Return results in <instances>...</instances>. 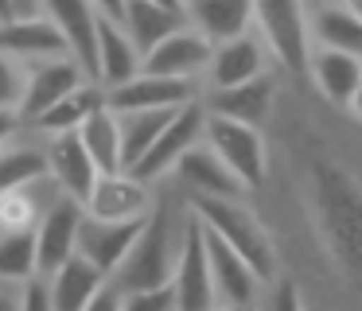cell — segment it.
<instances>
[{
  "instance_id": "cell-27",
  "label": "cell",
  "mask_w": 362,
  "mask_h": 311,
  "mask_svg": "<svg viewBox=\"0 0 362 311\" xmlns=\"http://www.w3.org/2000/svg\"><path fill=\"white\" fill-rule=\"evenodd\" d=\"M98 105H105V86L102 82H98V86L82 82L78 90H71L66 98H59L51 109H43L32 124L40 132H47V136H51V132H71V129H78V124L86 121Z\"/></svg>"
},
{
  "instance_id": "cell-8",
  "label": "cell",
  "mask_w": 362,
  "mask_h": 311,
  "mask_svg": "<svg viewBox=\"0 0 362 311\" xmlns=\"http://www.w3.org/2000/svg\"><path fill=\"white\" fill-rule=\"evenodd\" d=\"M86 218V206L71 194L55 199L35 222V272L51 276L66 257L78 249V225Z\"/></svg>"
},
{
  "instance_id": "cell-25",
  "label": "cell",
  "mask_w": 362,
  "mask_h": 311,
  "mask_svg": "<svg viewBox=\"0 0 362 311\" xmlns=\"http://www.w3.org/2000/svg\"><path fill=\"white\" fill-rule=\"evenodd\" d=\"M78 136L86 144V152L94 156L98 171H125V163H121V117H117V109L98 105L78 124Z\"/></svg>"
},
{
  "instance_id": "cell-15",
  "label": "cell",
  "mask_w": 362,
  "mask_h": 311,
  "mask_svg": "<svg viewBox=\"0 0 362 311\" xmlns=\"http://www.w3.org/2000/svg\"><path fill=\"white\" fill-rule=\"evenodd\" d=\"M82 82H90V74L71 59V54L35 62V66L28 70V90H24V101H20V117H24V121H35L43 109H51L59 98L78 90Z\"/></svg>"
},
{
  "instance_id": "cell-17",
  "label": "cell",
  "mask_w": 362,
  "mask_h": 311,
  "mask_svg": "<svg viewBox=\"0 0 362 311\" xmlns=\"http://www.w3.org/2000/svg\"><path fill=\"white\" fill-rule=\"evenodd\" d=\"M144 218H133V222H105V218H82L78 225V253L90 257L105 276L121 269V261L129 257L136 233H141Z\"/></svg>"
},
{
  "instance_id": "cell-2",
  "label": "cell",
  "mask_w": 362,
  "mask_h": 311,
  "mask_svg": "<svg viewBox=\"0 0 362 311\" xmlns=\"http://www.w3.org/2000/svg\"><path fill=\"white\" fill-rule=\"evenodd\" d=\"M183 230H187V222L180 225V233L172 230L168 206L148 210V218H144V225H141V233H136L129 257L121 261V269L113 272V284H117L121 292H133V288H148V284L172 280L175 257H180V245H183Z\"/></svg>"
},
{
  "instance_id": "cell-3",
  "label": "cell",
  "mask_w": 362,
  "mask_h": 311,
  "mask_svg": "<svg viewBox=\"0 0 362 311\" xmlns=\"http://www.w3.org/2000/svg\"><path fill=\"white\" fill-rule=\"evenodd\" d=\"M253 28L288 74H304L308 54H312L304 0H253Z\"/></svg>"
},
{
  "instance_id": "cell-35",
  "label": "cell",
  "mask_w": 362,
  "mask_h": 311,
  "mask_svg": "<svg viewBox=\"0 0 362 311\" xmlns=\"http://www.w3.org/2000/svg\"><path fill=\"white\" fill-rule=\"evenodd\" d=\"M20 121H24V117H20L16 109H0V148H4L12 136H16Z\"/></svg>"
},
{
  "instance_id": "cell-16",
  "label": "cell",
  "mask_w": 362,
  "mask_h": 311,
  "mask_svg": "<svg viewBox=\"0 0 362 311\" xmlns=\"http://www.w3.org/2000/svg\"><path fill=\"white\" fill-rule=\"evenodd\" d=\"M172 175L191 191V199H199V194H226V199H242V194H245L242 179H238L234 171L214 156V148L206 144V140H199L195 148H187V152L175 160Z\"/></svg>"
},
{
  "instance_id": "cell-11",
  "label": "cell",
  "mask_w": 362,
  "mask_h": 311,
  "mask_svg": "<svg viewBox=\"0 0 362 311\" xmlns=\"http://www.w3.org/2000/svg\"><path fill=\"white\" fill-rule=\"evenodd\" d=\"M211 54H214V43L203 35L199 28L183 23L175 28L172 35H164L152 51H144V62L141 70L148 74H168V78H203L206 66H211Z\"/></svg>"
},
{
  "instance_id": "cell-5",
  "label": "cell",
  "mask_w": 362,
  "mask_h": 311,
  "mask_svg": "<svg viewBox=\"0 0 362 311\" xmlns=\"http://www.w3.org/2000/svg\"><path fill=\"white\" fill-rule=\"evenodd\" d=\"M203 124H206V105L199 98L187 101V105H180L172 113V121L164 124V132L152 140V148L129 171H133V175H141V179H148V183L172 175L175 160H180L187 148H195L199 140H203Z\"/></svg>"
},
{
  "instance_id": "cell-42",
  "label": "cell",
  "mask_w": 362,
  "mask_h": 311,
  "mask_svg": "<svg viewBox=\"0 0 362 311\" xmlns=\"http://www.w3.org/2000/svg\"><path fill=\"white\" fill-rule=\"evenodd\" d=\"M346 4H351V12H354V16H358V20H362V0H346Z\"/></svg>"
},
{
  "instance_id": "cell-32",
  "label": "cell",
  "mask_w": 362,
  "mask_h": 311,
  "mask_svg": "<svg viewBox=\"0 0 362 311\" xmlns=\"http://www.w3.org/2000/svg\"><path fill=\"white\" fill-rule=\"evenodd\" d=\"M28 70H32L28 62L0 51V109H16L20 113V101H24V90H28Z\"/></svg>"
},
{
  "instance_id": "cell-29",
  "label": "cell",
  "mask_w": 362,
  "mask_h": 311,
  "mask_svg": "<svg viewBox=\"0 0 362 311\" xmlns=\"http://www.w3.org/2000/svg\"><path fill=\"white\" fill-rule=\"evenodd\" d=\"M35 272V230H0V280L20 284Z\"/></svg>"
},
{
  "instance_id": "cell-38",
  "label": "cell",
  "mask_w": 362,
  "mask_h": 311,
  "mask_svg": "<svg viewBox=\"0 0 362 311\" xmlns=\"http://www.w3.org/2000/svg\"><path fill=\"white\" fill-rule=\"evenodd\" d=\"M40 12V0H12V16H32Z\"/></svg>"
},
{
  "instance_id": "cell-7",
  "label": "cell",
  "mask_w": 362,
  "mask_h": 311,
  "mask_svg": "<svg viewBox=\"0 0 362 311\" xmlns=\"http://www.w3.org/2000/svg\"><path fill=\"white\" fill-rule=\"evenodd\" d=\"M172 284H175V307H183V311H203L218 303L214 276H211V257H206V241H203V222L195 218V210H191L187 230H183Z\"/></svg>"
},
{
  "instance_id": "cell-21",
  "label": "cell",
  "mask_w": 362,
  "mask_h": 311,
  "mask_svg": "<svg viewBox=\"0 0 362 311\" xmlns=\"http://www.w3.org/2000/svg\"><path fill=\"white\" fill-rule=\"evenodd\" d=\"M273 98H276V82L269 74H257L250 82H238V86H226V90H211V101L206 109L211 113H222V117H234V121H245V124H265L269 109H273Z\"/></svg>"
},
{
  "instance_id": "cell-39",
  "label": "cell",
  "mask_w": 362,
  "mask_h": 311,
  "mask_svg": "<svg viewBox=\"0 0 362 311\" xmlns=\"http://www.w3.org/2000/svg\"><path fill=\"white\" fill-rule=\"evenodd\" d=\"M351 113L358 117V124H362V74H358V86H354V98H351Z\"/></svg>"
},
{
  "instance_id": "cell-30",
  "label": "cell",
  "mask_w": 362,
  "mask_h": 311,
  "mask_svg": "<svg viewBox=\"0 0 362 311\" xmlns=\"http://www.w3.org/2000/svg\"><path fill=\"white\" fill-rule=\"evenodd\" d=\"M47 175V156L35 148H0V194Z\"/></svg>"
},
{
  "instance_id": "cell-36",
  "label": "cell",
  "mask_w": 362,
  "mask_h": 311,
  "mask_svg": "<svg viewBox=\"0 0 362 311\" xmlns=\"http://www.w3.org/2000/svg\"><path fill=\"white\" fill-rule=\"evenodd\" d=\"M90 4L98 8L102 20H117L121 23V16H125V0H90Z\"/></svg>"
},
{
  "instance_id": "cell-24",
  "label": "cell",
  "mask_w": 362,
  "mask_h": 311,
  "mask_svg": "<svg viewBox=\"0 0 362 311\" xmlns=\"http://www.w3.org/2000/svg\"><path fill=\"white\" fill-rule=\"evenodd\" d=\"M187 23V12L180 8H164L156 0H125V16H121V28L129 31V39L136 43V51H152L164 35H172L175 28Z\"/></svg>"
},
{
  "instance_id": "cell-22",
  "label": "cell",
  "mask_w": 362,
  "mask_h": 311,
  "mask_svg": "<svg viewBox=\"0 0 362 311\" xmlns=\"http://www.w3.org/2000/svg\"><path fill=\"white\" fill-rule=\"evenodd\" d=\"M183 12L191 28H199L211 43L253 28V0H183Z\"/></svg>"
},
{
  "instance_id": "cell-34",
  "label": "cell",
  "mask_w": 362,
  "mask_h": 311,
  "mask_svg": "<svg viewBox=\"0 0 362 311\" xmlns=\"http://www.w3.org/2000/svg\"><path fill=\"white\" fill-rule=\"evenodd\" d=\"M16 307L24 311H51V280L43 272H32L16 284Z\"/></svg>"
},
{
  "instance_id": "cell-20",
  "label": "cell",
  "mask_w": 362,
  "mask_h": 311,
  "mask_svg": "<svg viewBox=\"0 0 362 311\" xmlns=\"http://www.w3.org/2000/svg\"><path fill=\"white\" fill-rule=\"evenodd\" d=\"M47 280H51V307H59V311H82V307H90L94 292L110 276H105V272L98 269L90 257H82L78 249H74V253L66 257V261L59 264Z\"/></svg>"
},
{
  "instance_id": "cell-14",
  "label": "cell",
  "mask_w": 362,
  "mask_h": 311,
  "mask_svg": "<svg viewBox=\"0 0 362 311\" xmlns=\"http://www.w3.org/2000/svg\"><path fill=\"white\" fill-rule=\"evenodd\" d=\"M43 156H47V175L63 187V194L86 202L90 187H94V179H98V163H94V156L86 152L78 129L51 132V144Z\"/></svg>"
},
{
  "instance_id": "cell-28",
  "label": "cell",
  "mask_w": 362,
  "mask_h": 311,
  "mask_svg": "<svg viewBox=\"0 0 362 311\" xmlns=\"http://www.w3.org/2000/svg\"><path fill=\"white\" fill-rule=\"evenodd\" d=\"M175 109H129V113H117L121 117V163H125V171L152 148V140L164 132V124L172 121Z\"/></svg>"
},
{
  "instance_id": "cell-37",
  "label": "cell",
  "mask_w": 362,
  "mask_h": 311,
  "mask_svg": "<svg viewBox=\"0 0 362 311\" xmlns=\"http://www.w3.org/2000/svg\"><path fill=\"white\" fill-rule=\"evenodd\" d=\"M4 307H16V284H4L0 280V311Z\"/></svg>"
},
{
  "instance_id": "cell-9",
  "label": "cell",
  "mask_w": 362,
  "mask_h": 311,
  "mask_svg": "<svg viewBox=\"0 0 362 311\" xmlns=\"http://www.w3.org/2000/svg\"><path fill=\"white\" fill-rule=\"evenodd\" d=\"M206 257H211V276H214V295L226 307H253L261 295V276L253 272V264L238 253L230 241H222L211 225H203Z\"/></svg>"
},
{
  "instance_id": "cell-12",
  "label": "cell",
  "mask_w": 362,
  "mask_h": 311,
  "mask_svg": "<svg viewBox=\"0 0 362 311\" xmlns=\"http://www.w3.org/2000/svg\"><path fill=\"white\" fill-rule=\"evenodd\" d=\"M40 12L63 31L66 51L90 74V82H98V8L90 0H40Z\"/></svg>"
},
{
  "instance_id": "cell-23",
  "label": "cell",
  "mask_w": 362,
  "mask_h": 311,
  "mask_svg": "<svg viewBox=\"0 0 362 311\" xmlns=\"http://www.w3.org/2000/svg\"><path fill=\"white\" fill-rule=\"evenodd\" d=\"M144 54L136 51V43L129 39V31L117 20L98 23V82L102 86H121L129 78L141 74Z\"/></svg>"
},
{
  "instance_id": "cell-1",
  "label": "cell",
  "mask_w": 362,
  "mask_h": 311,
  "mask_svg": "<svg viewBox=\"0 0 362 311\" xmlns=\"http://www.w3.org/2000/svg\"><path fill=\"white\" fill-rule=\"evenodd\" d=\"M191 210H195L199 222L211 225L222 241H230V245L253 264V272L261 276V284H273V280L281 276V257H276L273 237H269V230L257 222V214H253L242 199L199 194V199H191Z\"/></svg>"
},
{
  "instance_id": "cell-6",
  "label": "cell",
  "mask_w": 362,
  "mask_h": 311,
  "mask_svg": "<svg viewBox=\"0 0 362 311\" xmlns=\"http://www.w3.org/2000/svg\"><path fill=\"white\" fill-rule=\"evenodd\" d=\"M86 214L105 218V222H133V218H148L156 206L152 199V183L133 171H98L94 187L86 194Z\"/></svg>"
},
{
  "instance_id": "cell-33",
  "label": "cell",
  "mask_w": 362,
  "mask_h": 311,
  "mask_svg": "<svg viewBox=\"0 0 362 311\" xmlns=\"http://www.w3.org/2000/svg\"><path fill=\"white\" fill-rule=\"evenodd\" d=\"M121 307L125 311H172L175 307V284H148V288H133V292H121Z\"/></svg>"
},
{
  "instance_id": "cell-18",
  "label": "cell",
  "mask_w": 362,
  "mask_h": 311,
  "mask_svg": "<svg viewBox=\"0 0 362 311\" xmlns=\"http://www.w3.org/2000/svg\"><path fill=\"white\" fill-rule=\"evenodd\" d=\"M265 51L269 47L261 43V35H250V31L214 43L211 66L203 74L206 86L211 90H226V86H238V82H250V78L265 74Z\"/></svg>"
},
{
  "instance_id": "cell-13",
  "label": "cell",
  "mask_w": 362,
  "mask_h": 311,
  "mask_svg": "<svg viewBox=\"0 0 362 311\" xmlns=\"http://www.w3.org/2000/svg\"><path fill=\"white\" fill-rule=\"evenodd\" d=\"M0 51L16 54V59H20V62H28V66L71 54V51H66L63 31H59L43 12H32V16H8V20H0Z\"/></svg>"
},
{
  "instance_id": "cell-41",
  "label": "cell",
  "mask_w": 362,
  "mask_h": 311,
  "mask_svg": "<svg viewBox=\"0 0 362 311\" xmlns=\"http://www.w3.org/2000/svg\"><path fill=\"white\" fill-rule=\"evenodd\" d=\"M12 16V0H0V20H8Z\"/></svg>"
},
{
  "instance_id": "cell-4",
  "label": "cell",
  "mask_w": 362,
  "mask_h": 311,
  "mask_svg": "<svg viewBox=\"0 0 362 311\" xmlns=\"http://www.w3.org/2000/svg\"><path fill=\"white\" fill-rule=\"evenodd\" d=\"M203 140L214 148V156L242 179L245 191L265 183L269 156H265V136H261L257 124H245V121H234V117H222V113H211V109H206Z\"/></svg>"
},
{
  "instance_id": "cell-10",
  "label": "cell",
  "mask_w": 362,
  "mask_h": 311,
  "mask_svg": "<svg viewBox=\"0 0 362 311\" xmlns=\"http://www.w3.org/2000/svg\"><path fill=\"white\" fill-rule=\"evenodd\" d=\"M199 98L195 78H168V74H148L141 70L136 78L121 86H105V105L129 113V109H175Z\"/></svg>"
},
{
  "instance_id": "cell-26",
  "label": "cell",
  "mask_w": 362,
  "mask_h": 311,
  "mask_svg": "<svg viewBox=\"0 0 362 311\" xmlns=\"http://www.w3.org/2000/svg\"><path fill=\"white\" fill-rule=\"evenodd\" d=\"M312 31L315 47H335V51L358 54L362 59V20L351 12V4H323L312 12Z\"/></svg>"
},
{
  "instance_id": "cell-31",
  "label": "cell",
  "mask_w": 362,
  "mask_h": 311,
  "mask_svg": "<svg viewBox=\"0 0 362 311\" xmlns=\"http://www.w3.org/2000/svg\"><path fill=\"white\" fill-rule=\"evenodd\" d=\"M40 214H43V206L35 199L32 183L0 194V230H35Z\"/></svg>"
},
{
  "instance_id": "cell-19",
  "label": "cell",
  "mask_w": 362,
  "mask_h": 311,
  "mask_svg": "<svg viewBox=\"0 0 362 311\" xmlns=\"http://www.w3.org/2000/svg\"><path fill=\"white\" fill-rule=\"evenodd\" d=\"M308 70H312L315 90H320L331 105L351 109L354 86H358V74H362V59H358V54L335 51V47H315V51L308 54Z\"/></svg>"
},
{
  "instance_id": "cell-40",
  "label": "cell",
  "mask_w": 362,
  "mask_h": 311,
  "mask_svg": "<svg viewBox=\"0 0 362 311\" xmlns=\"http://www.w3.org/2000/svg\"><path fill=\"white\" fill-rule=\"evenodd\" d=\"M276 303H288V307H292V303H296V295H292V288H284V295H276Z\"/></svg>"
}]
</instances>
